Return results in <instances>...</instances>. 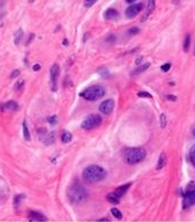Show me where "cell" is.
<instances>
[{
	"mask_svg": "<svg viewBox=\"0 0 195 222\" xmlns=\"http://www.w3.org/2000/svg\"><path fill=\"white\" fill-rule=\"evenodd\" d=\"M106 174L107 173L105 169H103L99 165H89L82 172L83 179L89 183H96V182L102 181L106 178Z\"/></svg>",
	"mask_w": 195,
	"mask_h": 222,
	"instance_id": "obj_1",
	"label": "cell"
},
{
	"mask_svg": "<svg viewBox=\"0 0 195 222\" xmlns=\"http://www.w3.org/2000/svg\"><path fill=\"white\" fill-rule=\"evenodd\" d=\"M68 199L72 204H80L87 199V190L80 183H73L68 190Z\"/></svg>",
	"mask_w": 195,
	"mask_h": 222,
	"instance_id": "obj_2",
	"label": "cell"
},
{
	"mask_svg": "<svg viewBox=\"0 0 195 222\" xmlns=\"http://www.w3.org/2000/svg\"><path fill=\"white\" fill-rule=\"evenodd\" d=\"M146 157V150L144 148H128L124 152V160L129 165H135L143 162Z\"/></svg>",
	"mask_w": 195,
	"mask_h": 222,
	"instance_id": "obj_3",
	"label": "cell"
},
{
	"mask_svg": "<svg viewBox=\"0 0 195 222\" xmlns=\"http://www.w3.org/2000/svg\"><path fill=\"white\" fill-rule=\"evenodd\" d=\"M104 95H105V89L103 88L102 85H90L89 88L85 89V90L80 94V97L85 98L86 100L95 102V100L101 99Z\"/></svg>",
	"mask_w": 195,
	"mask_h": 222,
	"instance_id": "obj_4",
	"label": "cell"
},
{
	"mask_svg": "<svg viewBox=\"0 0 195 222\" xmlns=\"http://www.w3.org/2000/svg\"><path fill=\"white\" fill-rule=\"evenodd\" d=\"M101 123H102V117L97 114H91V115L86 117L85 121L81 124V127L85 130H91V129L97 128Z\"/></svg>",
	"mask_w": 195,
	"mask_h": 222,
	"instance_id": "obj_5",
	"label": "cell"
},
{
	"mask_svg": "<svg viewBox=\"0 0 195 222\" xmlns=\"http://www.w3.org/2000/svg\"><path fill=\"white\" fill-rule=\"evenodd\" d=\"M60 65L58 64H54L50 67V88L51 91H57L58 85H57V81H58V77H60Z\"/></svg>",
	"mask_w": 195,
	"mask_h": 222,
	"instance_id": "obj_6",
	"label": "cell"
},
{
	"mask_svg": "<svg viewBox=\"0 0 195 222\" xmlns=\"http://www.w3.org/2000/svg\"><path fill=\"white\" fill-rule=\"evenodd\" d=\"M142 9H143V4H140V2L139 4H134V5L129 6L126 9V16L128 18H134L140 13Z\"/></svg>",
	"mask_w": 195,
	"mask_h": 222,
	"instance_id": "obj_7",
	"label": "cell"
},
{
	"mask_svg": "<svg viewBox=\"0 0 195 222\" xmlns=\"http://www.w3.org/2000/svg\"><path fill=\"white\" fill-rule=\"evenodd\" d=\"M114 110V100L113 99H107L105 102H103L99 106V111L101 113L105 115H110L111 113Z\"/></svg>",
	"mask_w": 195,
	"mask_h": 222,
	"instance_id": "obj_8",
	"label": "cell"
},
{
	"mask_svg": "<svg viewBox=\"0 0 195 222\" xmlns=\"http://www.w3.org/2000/svg\"><path fill=\"white\" fill-rule=\"evenodd\" d=\"M195 205V191L193 193H186L184 194V199H183V207L186 210L188 207Z\"/></svg>",
	"mask_w": 195,
	"mask_h": 222,
	"instance_id": "obj_9",
	"label": "cell"
},
{
	"mask_svg": "<svg viewBox=\"0 0 195 222\" xmlns=\"http://www.w3.org/2000/svg\"><path fill=\"white\" fill-rule=\"evenodd\" d=\"M27 219H29V221H47L48 220L43 214L37 212V211H31L27 215Z\"/></svg>",
	"mask_w": 195,
	"mask_h": 222,
	"instance_id": "obj_10",
	"label": "cell"
},
{
	"mask_svg": "<svg viewBox=\"0 0 195 222\" xmlns=\"http://www.w3.org/2000/svg\"><path fill=\"white\" fill-rule=\"evenodd\" d=\"M1 110L2 111H12V112H15L18 110V104L14 100H9V102H5V104H1L0 105Z\"/></svg>",
	"mask_w": 195,
	"mask_h": 222,
	"instance_id": "obj_11",
	"label": "cell"
},
{
	"mask_svg": "<svg viewBox=\"0 0 195 222\" xmlns=\"http://www.w3.org/2000/svg\"><path fill=\"white\" fill-rule=\"evenodd\" d=\"M130 186H131V183H127V185H123V186H120L119 188H117L113 193L117 195L118 197H120V198H122V196L127 193V190L130 188Z\"/></svg>",
	"mask_w": 195,
	"mask_h": 222,
	"instance_id": "obj_12",
	"label": "cell"
},
{
	"mask_svg": "<svg viewBox=\"0 0 195 222\" xmlns=\"http://www.w3.org/2000/svg\"><path fill=\"white\" fill-rule=\"evenodd\" d=\"M118 16H119V13H118L117 9H114V8L107 9V10L104 13V17H105L106 19H114V18H118Z\"/></svg>",
	"mask_w": 195,
	"mask_h": 222,
	"instance_id": "obj_13",
	"label": "cell"
},
{
	"mask_svg": "<svg viewBox=\"0 0 195 222\" xmlns=\"http://www.w3.org/2000/svg\"><path fill=\"white\" fill-rule=\"evenodd\" d=\"M154 8H155V0H147V11H146L145 16H143V19H142V22H144V21H146V19H147L148 15H150V14L152 13L153 10H154Z\"/></svg>",
	"mask_w": 195,
	"mask_h": 222,
	"instance_id": "obj_14",
	"label": "cell"
},
{
	"mask_svg": "<svg viewBox=\"0 0 195 222\" xmlns=\"http://www.w3.org/2000/svg\"><path fill=\"white\" fill-rule=\"evenodd\" d=\"M148 67H150V63H145V64H142V65H139V66L136 68V69H134V72H132V75H138V74L143 73L144 71H146V69H147Z\"/></svg>",
	"mask_w": 195,
	"mask_h": 222,
	"instance_id": "obj_15",
	"label": "cell"
},
{
	"mask_svg": "<svg viewBox=\"0 0 195 222\" xmlns=\"http://www.w3.org/2000/svg\"><path fill=\"white\" fill-rule=\"evenodd\" d=\"M165 163H167V156H165V154H164V153H162L161 155H160V157H159V161H158L156 169H158V170H161L162 168H164Z\"/></svg>",
	"mask_w": 195,
	"mask_h": 222,
	"instance_id": "obj_16",
	"label": "cell"
},
{
	"mask_svg": "<svg viewBox=\"0 0 195 222\" xmlns=\"http://www.w3.org/2000/svg\"><path fill=\"white\" fill-rule=\"evenodd\" d=\"M60 139H62V143H64V144H68V143H70V141L72 140V135H71L70 132H68V131H64V132L62 133V137H60Z\"/></svg>",
	"mask_w": 195,
	"mask_h": 222,
	"instance_id": "obj_17",
	"label": "cell"
},
{
	"mask_svg": "<svg viewBox=\"0 0 195 222\" xmlns=\"http://www.w3.org/2000/svg\"><path fill=\"white\" fill-rule=\"evenodd\" d=\"M23 136H24L25 140H30L31 139V135H30V131H29V128H27L26 121H23Z\"/></svg>",
	"mask_w": 195,
	"mask_h": 222,
	"instance_id": "obj_18",
	"label": "cell"
},
{
	"mask_svg": "<svg viewBox=\"0 0 195 222\" xmlns=\"http://www.w3.org/2000/svg\"><path fill=\"white\" fill-rule=\"evenodd\" d=\"M22 38H23V31H22V29H18V30H17V32L15 33V39H14V43H15L16 46H18V44L21 43V40H22Z\"/></svg>",
	"mask_w": 195,
	"mask_h": 222,
	"instance_id": "obj_19",
	"label": "cell"
},
{
	"mask_svg": "<svg viewBox=\"0 0 195 222\" xmlns=\"http://www.w3.org/2000/svg\"><path fill=\"white\" fill-rule=\"evenodd\" d=\"M120 197H118L114 193H111V194H109L107 195V201L110 202V203H113V204H118L120 202Z\"/></svg>",
	"mask_w": 195,
	"mask_h": 222,
	"instance_id": "obj_20",
	"label": "cell"
},
{
	"mask_svg": "<svg viewBox=\"0 0 195 222\" xmlns=\"http://www.w3.org/2000/svg\"><path fill=\"white\" fill-rule=\"evenodd\" d=\"M189 46H191V35L187 34L186 38H185V41H184V51H185V52H188Z\"/></svg>",
	"mask_w": 195,
	"mask_h": 222,
	"instance_id": "obj_21",
	"label": "cell"
},
{
	"mask_svg": "<svg viewBox=\"0 0 195 222\" xmlns=\"http://www.w3.org/2000/svg\"><path fill=\"white\" fill-rule=\"evenodd\" d=\"M24 195L23 194H18V195H16V196L14 197V206L15 207H18V205L21 204V202H22V199L24 198Z\"/></svg>",
	"mask_w": 195,
	"mask_h": 222,
	"instance_id": "obj_22",
	"label": "cell"
},
{
	"mask_svg": "<svg viewBox=\"0 0 195 222\" xmlns=\"http://www.w3.org/2000/svg\"><path fill=\"white\" fill-rule=\"evenodd\" d=\"M189 161H191V163L193 164L195 166V145L191 148V150H189Z\"/></svg>",
	"mask_w": 195,
	"mask_h": 222,
	"instance_id": "obj_23",
	"label": "cell"
},
{
	"mask_svg": "<svg viewBox=\"0 0 195 222\" xmlns=\"http://www.w3.org/2000/svg\"><path fill=\"white\" fill-rule=\"evenodd\" d=\"M193 191H195V181H191L185 189V194L186 193H193Z\"/></svg>",
	"mask_w": 195,
	"mask_h": 222,
	"instance_id": "obj_24",
	"label": "cell"
},
{
	"mask_svg": "<svg viewBox=\"0 0 195 222\" xmlns=\"http://www.w3.org/2000/svg\"><path fill=\"white\" fill-rule=\"evenodd\" d=\"M111 212H112V215H113L115 219H118V220H121V219H122V213L120 212L119 210H117V208H112Z\"/></svg>",
	"mask_w": 195,
	"mask_h": 222,
	"instance_id": "obj_25",
	"label": "cell"
},
{
	"mask_svg": "<svg viewBox=\"0 0 195 222\" xmlns=\"http://www.w3.org/2000/svg\"><path fill=\"white\" fill-rule=\"evenodd\" d=\"M160 125H161L162 129L167 127V117H165L164 114H161V116H160Z\"/></svg>",
	"mask_w": 195,
	"mask_h": 222,
	"instance_id": "obj_26",
	"label": "cell"
},
{
	"mask_svg": "<svg viewBox=\"0 0 195 222\" xmlns=\"http://www.w3.org/2000/svg\"><path fill=\"white\" fill-rule=\"evenodd\" d=\"M139 97H143V98H153V96L151 94H148L147 91H139L138 92Z\"/></svg>",
	"mask_w": 195,
	"mask_h": 222,
	"instance_id": "obj_27",
	"label": "cell"
},
{
	"mask_svg": "<svg viewBox=\"0 0 195 222\" xmlns=\"http://www.w3.org/2000/svg\"><path fill=\"white\" fill-rule=\"evenodd\" d=\"M23 87H24V81L21 80V81H18L16 85H15V88H14V89H15V91H19Z\"/></svg>",
	"mask_w": 195,
	"mask_h": 222,
	"instance_id": "obj_28",
	"label": "cell"
},
{
	"mask_svg": "<svg viewBox=\"0 0 195 222\" xmlns=\"http://www.w3.org/2000/svg\"><path fill=\"white\" fill-rule=\"evenodd\" d=\"M97 2V0H85V7H91L93 5H95Z\"/></svg>",
	"mask_w": 195,
	"mask_h": 222,
	"instance_id": "obj_29",
	"label": "cell"
},
{
	"mask_svg": "<svg viewBox=\"0 0 195 222\" xmlns=\"http://www.w3.org/2000/svg\"><path fill=\"white\" fill-rule=\"evenodd\" d=\"M170 67H171V64L170 63H165V64H163L161 66V69L163 72H168L170 69Z\"/></svg>",
	"mask_w": 195,
	"mask_h": 222,
	"instance_id": "obj_30",
	"label": "cell"
},
{
	"mask_svg": "<svg viewBox=\"0 0 195 222\" xmlns=\"http://www.w3.org/2000/svg\"><path fill=\"white\" fill-rule=\"evenodd\" d=\"M48 122H49L50 124H56V122H57V116H56V115L50 116V117L48 119Z\"/></svg>",
	"mask_w": 195,
	"mask_h": 222,
	"instance_id": "obj_31",
	"label": "cell"
},
{
	"mask_svg": "<svg viewBox=\"0 0 195 222\" xmlns=\"http://www.w3.org/2000/svg\"><path fill=\"white\" fill-rule=\"evenodd\" d=\"M128 32L130 34H137V33H139V29H138V27H132V29H130Z\"/></svg>",
	"mask_w": 195,
	"mask_h": 222,
	"instance_id": "obj_32",
	"label": "cell"
},
{
	"mask_svg": "<svg viewBox=\"0 0 195 222\" xmlns=\"http://www.w3.org/2000/svg\"><path fill=\"white\" fill-rule=\"evenodd\" d=\"M19 75V69H15V71H13V73H12V75H10V79H15V77H17Z\"/></svg>",
	"mask_w": 195,
	"mask_h": 222,
	"instance_id": "obj_33",
	"label": "cell"
},
{
	"mask_svg": "<svg viewBox=\"0 0 195 222\" xmlns=\"http://www.w3.org/2000/svg\"><path fill=\"white\" fill-rule=\"evenodd\" d=\"M167 99H168V100H171V102H176V100H177V97L173 96V95H168V96H167Z\"/></svg>",
	"mask_w": 195,
	"mask_h": 222,
	"instance_id": "obj_34",
	"label": "cell"
},
{
	"mask_svg": "<svg viewBox=\"0 0 195 222\" xmlns=\"http://www.w3.org/2000/svg\"><path fill=\"white\" fill-rule=\"evenodd\" d=\"M102 71H103V68H99V69H98L99 73H101ZM101 75H103V77H109V75H110V74H109V71H107V69H104V73H102Z\"/></svg>",
	"mask_w": 195,
	"mask_h": 222,
	"instance_id": "obj_35",
	"label": "cell"
},
{
	"mask_svg": "<svg viewBox=\"0 0 195 222\" xmlns=\"http://www.w3.org/2000/svg\"><path fill=\"white\" fill-rule=\"evenodd\" d=\"M33 69L34 71H39V69H40V65H39V64H35L33 66Z\"/></svg>",
	"mask_w": 195,
	"mask_h": 222,
	"instance_id": "obj_36",
	"label": "cell"
},
{
	"mask_svg": "<svg viewBox=\"0 0 195 222\" xmlns=\"http://www.w3.org/2000/svg\"><path fill=\"white\" fill-rule=\"evenodd\" d=\"M140 60H142V57H139L138 59L136 60V64H137V65H139V63H140Z\"/></svg>",
	"mask_w": 195,
	"mask_h": 222,
	"instance_id": "obj_37",
	"label": "cell"
},
{
	"mask_svg": "<svg viewBox=\"0 0 195 222\" xmlns=\"http://www.w3.org/2000/svg\"><path fill=\"white\" fill-rule=\"evenodd\" d=\"M126 1H127L128 4H132V2H135L136 0H126Z\"/></svg>",
	"mask_w": 195,
	"mask_h": 222,
	"instance_id": "obj_38",
	"label": "cell"
},
{
	"mask_svg": "<svg viewBox=\"0 0 195 222\" xmlns=\"http://www.w3.org/2000/svg\"><path fill=\"white\" fill-rule=\"evenodd\" d=\"M193 135H194V137H195V129L193 130Z\"/></svg>",
	"mask_w": 195,
	"mask_h": 222,
	"instance_id": "obj_39",
	"label": "cell"
},
{
	"mask_svg": "<svg viewBox=\"0 0 195 222\" xmlns=\"http://www.w3.org/2000/svg\"><path fill=\"white\" fill-rule=\"evenodd\" d=\"M29 1H30V2H33V0H29Z\"/></svg>",
	"mask_w": 195,
	"mask_h": 222,
	"instance_id": "obj_40",
	"label": "cell"
}]
</instances>
